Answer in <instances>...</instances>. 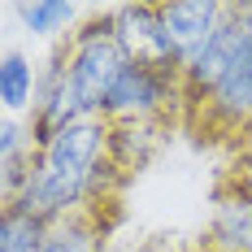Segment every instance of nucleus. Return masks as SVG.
<instances>
[{
  "instance_id": "f8f14e48",
  "label": "nucleus",
  "mask_w": 252,
  "mask_h": 252,
  "mask_svg": "<svg viewBox=\"0 0 252 252\" xmlns=\"http://www.w3.org/2000/svg\"><path fill=\"white\" fill-rule=\"evenodd\" d=\"M13 13H18V22H22L31 35H57V31H65V26L78 18V9L70 0H26Z\"/></svg>"
},
{
  "instance_id": "ddd939ff",
  "label": "nucleus",
  "mask_w": 252,
  "mask_h": 252,
  "mask_svg": "<svg viewBox=\"0 0 252 252\" xmlns=\"http://www.w3.org/2000/svg\"><path fill=\"white\" fill-rule=\"evenodd\" d=\"M226 187H235L239 196L252 200V144H244V157H239V165H235V174H230Z\"/></svg>"
},
{
  "instance_id": "9b49d317",
  "label": "nucleus",
  "mask_w": 252,
  "mask_h": 252,
  "mask_svg": "<svg viewBox=\"0 0 252 252\" xmlns=\"http://www.w3.org/2000/svg\"><path fill=\"white\" fill-rule=\"evenodd\" d=\"M44 235H48V222L39 213H31L22 204H4V218H0V252H39L44 248Z\"/></svg>"
},
{
  "instance_id": "1a4fd4ad",
  "label": "nucleus",
  "mask_w": 252,
  "mask_h": 252,
  "mask_svg": "<svg viewBox=\"0 0 252 252\" xmlns=\"http://www.w3.org/2000/svg\"><path fill=\"white\" fill-rule=\"evenodd\" d=\"M39 252H104V226L96 218V209H78V213H65L48 222V235H44V248Z\"/></svg>"
},
{
  "instance_id": "dca6fc26",
  "label": "nucleus",
  "mask_w": 252,
  "mask_h": 252,
  "mask_svg": "<svg viewBox=\"0 0 252 252\" xmlns=\"http://www.w3.org/2000/svg\"><path fill=\"white\" fill-rule=\"evenodd\" d=\"M248 139H252V135H248Z\"/></svg>"
},
{
  "instance_id": "4468645a",
  "label": "nucleus",
  "mask_w": 252,
  "mask_h": 252,
  "mask_svg": "<svg viewBox=\"0 0 252 252\" xmlns=\"http://www.w3.org/2000/svg\"><path fill=\"white\" fill-rule=\"evenodd\" d=\"M204 252H222V248H204Z\"/></svg>"
},
{
  "instance_id": "f257e3e1",
  "label": "nucleus",
  "mask_w": 252,
  "mask_h": 252,
  "mask_svg": "<svg viewBox=\"0 0 252 252\" xmlns=\"http://www.w3.org/2000/svg\"><path fill=\"white\" fill-rule=\"evenodd\" d=\"M109 152H113V122L83 118V122L65 126L52 144L39 148L35 178L13 204L39 213L44 222H57L65 213L96 204L104 196V187H100L104 170H113Z\"/></svg>"
},
{
  "instance_id": "20e7f679",
  "label": "nucleus",
  "mask_w": 252,
  "mask_h": 252,
  "mask_svg": "<svg viewBox=\"0 0 252 252\" xmlns=\"http://www.w3.org/2000/svg\"><path fill=\"white\" fill-rule=\"evenodd\" d=\"M178 83L183 78L178 74H165V70H152V65H126L122 78L113 83V92L104 96V109L100 118L104 122H126V126H139L148 122V118H157L161 109H165V100L174 96L178 100Z\"/></svg>"
},
{
  "instance_id": "39448f33",
  "label": "nucleus",
  "mask_w": 252,
  "mask_h": 252,
  "mask_svg": "<svg viewBox=\"0 0 252 252\" xmlns=\"http://www.w3.org/2000/svg\"><path fill=\"white\" fill-rule=\"evenodd\" d=\"M113 31H118V44L126 48V57L135 65H152V70L183 78V61H178L174 44L165 35V22H161V4H118Z\"/></svg>"
},
{
  "instance_id": "2eb2a0df",
  "label": "nucleus",
  "mask_w": 252,
  "mask_h": 252,
  "mask_svg": "<svg viewBox=\"0 0 252 252\" xmlns=\"http://www.w3.org/2000/svg\"><path fill=\"white\" fill-rule=\"evenodd\" d=\"M244 144H252V139H244Z\"/></svg>"
},
{
  "instance_id": "7ed1b4c3",
  "label": "nucleus",
  "mask_w": 252,
  "mask_h": 252,
  "mask_svg": "<svg viewBox=\"0 0 252 252\" xmlns=\"http://www.w3.org/2000/svg\"><path fill=\"white\" fill-rule=\"evenodd\" d=\"M65 48H70V78H74L78 96H83L92 118H100L104 96L113 92V83L130 65L126 48L118 44V31H113V13L92 18L87 26H78Z\"/></svg>"
},
{
  "instance_id": "6e6552de",
  "label": "nucleus",
  "mask_w": 252,
  "mask_h": 252,
  "mask_svg": "<svg viewBox=\"0 0 252 252\" xmlns=\"http://www.w3.org/2000/svg\"><path fill=\"white\" fill-rule=\"evenodd\" d=\"M209 248L222 252H252V200L235 187H218L213 222H209Z\"/></svg>"
},
{
  "instance_id": "423d86ee",
  "label": "nucleus",
  "mask_w": 252,
  "mask_h": 252,
  "mask_svg": "<svg viewBox=\"0 0 252 252\" xmlns=\"http://www.w3.org/2000/svg\"><path fill=\"white\" fill-rule=\"evenodd\" d=\"M191 130H209L222 126L226 135H252V52L230 70V78L200 104L187 113Z\"/></svg>"
},
{
  "instance_id": "f03ea898",
  "label": "nucleus",
  "mask_w": 252,
  "mask_h": 252,
  "mask_svg": "<svg viewBox=\"0 0 252 252\" xmlns=\"http://www.w3.org/2000/svg\"><path fill=\"white\" fill-rule=\"evenodd\" d=\"M252 52V0H230L222 26L213 31V39L200 48V57L183 70V83H178V100L183 109H200L222 83L230 78V70Z\"/></svg>"
},
{
  "instance_id": "9d476101",
  "label": "nucleus",
  "mask_w": 252,
  "mask_h": 252,
  "mask_svg": "<svg viewBox=\"0 0 252 252\" xmlns=\"http://www.w3.org/2000/svg\"><path fill=\"white\" fill-rule=\"evenodd\" d=\"M35 96H39V74H35L31 57L9 48L4 61H0V100L9 109V118L22 113V109H35Z\"/></svg>"
},
{
  "instance_id": "0eeeda50",
  "label": "nucleus",
  "mask_w": 252,
  "mask_h": 252,
  "mask_svg": "<svg viewBox=\"0 0 252 252\" xmlns=\"http://www.w3.org/2000/svg\"><path fill=\"white\" fill-rule=\"evenodd\" d=\"M222 18H226V0H165L161 4V22H165V35L174 44L183 70L200 57V48L213 39Z\"/></svg>"
}]
</instances>
